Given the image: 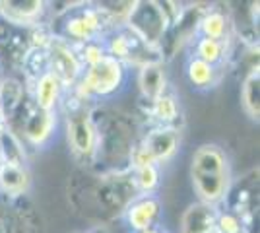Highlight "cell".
<instances>
[{
    "label": "cell",
    "instance_id": "6da1fadb",
    "mask_svg": "<svg viewBox=\"0 0 260 233\" xmlns=\"http://www.w3.org/2000/svg\"><path fill=\"white\" fill-rule=\"evenodd\" d=\"M89 113L98 138L93 171L105 173L130 167V154L142 134L136 119L111 103H95Z\"/></svg>",
    "mask_w": 260,
    "mask_h": 233
},
{
    "label": "cell",
    "instance_id": "7a4b0ae2",
    "mask_svg": "<svg viewBox=\"0 0 260 233\" xmlns=\"http://www.w3.org/2000/svg\"><path fill=\"white\" fill-rule=\"evenodd\" d=\"M188 177L198 202L221 206L235 179L225 148L216 142L198 146L190 157Z\"/></svg>",
    "mask_w": 260,
    "mask_h": 233
},
{
    "label": "cell",
    "instance_id": "3957f363",
    "mask_svg": "<svg viewBox=\"0 0 260 233\" xmlns=\"http://www.w3.org/2000/svg\"><path fill=\"white\" fill-rule=\"evenodd\" d=\"M91 105L80 99L72 89H68L58 107V117L64 122L66 142L72 159L80 169H93L95 167V126L91 121Z\"/></svg>",
    "mask_w": 260,
    "mask_h": 233
},
{
    "label": "cell",
    "instance_id": "277c9868",
    "mask_svg": "<svg viewBox=\"0 0 260 233\" xmlns=\"http://www.w3.org/2000/svg\"><path fill=\"white\" fill-rule=\"evenodd\" d=\"M56 27L51 34L64 39L72 47H82L93 41H103L105 35L117 29L115 22L107 12L99 6V2H78L70 4L62 14L56 16Z\"/></svg>",
    "mask_w": 260,
    "mask_h": 233
},
{
    "label": "cell",
    "instance_id": "5b68a950",
    "mask_svg": "<svg viewBox=\"0 0 260 233\" xmlns=\"http://www.w3.org/2000/svg\"><path fill=\"white\" fill-rule=\"evenodd\" d=\"M128 80L130 68L107 55L98 64L84 68L82 78L78 80L72 91L89 105L109 103V101L117 99L122 91H126Z\"/></svg>",
    "mask_w": 260,
    "mask_h": 233
},
{
    "label": "cell",
    "instance_id": "8992f818",
    "mask_svg": "<svg viewBox=\"0 0 260 233\" xmlns=\"http://www.w3.org/2000/svg\"><path fill=\"white\" fill-rule=\"evenodd\" d=\"M60 124L58 111H43L33 103L31 95H27L22 103L20 111L8 124H4L10 132H14L25 148L45 150L53 144L56 130Z\"/></svg>",
    "mask_w": 260,
    "mask_h": 233
},
{
    "label": "cell",
    "instance_id": "52a82bcc",
    "mask_svg": "<svg viewBox=\"0 0 260 233\" xmlns=\"http://www.w3.org/2000/svg\"><path fill=\"white\" fill-rule=\"evenodd\" d=\"M183 146V128L148 126L144 128L130 154V167L159 165L173 161Z\"/></svg>",
    "mask_w": 260,
    "mask_h": 233
},
{
    "label": "cell",
    "instance_id": "ba28073f",
    "mask_svg": "<svg viewBox=\"0 0 260 233\" xmlns=\"http://www.w3.org/2000/svg\"><path fill=\"white\" fill-rule=\"evenodd\" d=\"M171 25L169 16L165 14L161 2L157 0H140L132 4V10L126 16V22L122 27L142 39L146 45L157 49L161 39L165 37L167 29Z\"/></svg>",
    "mask_w": 260,
    "mask_h": 233
},
{
    "label": "cell",
    "instance_id": "9c48e42d",
    "mask_svg": "<svg viewBox=\"0 0 260 233\" xmlns=\"http://www.w3.org/2000/svg\"><path fill=\"white\" fill-rule=\"evenodd\" d=\"M258 167L250 169L249 173H245L243 177L233 179V185L229 189L228 196L223 200V204L219 208L233 212L245 225V229L249 233H254V223H258Z\"/></svg>",
    "mask_w": 260,
    "mask_h": 233
},
{
    "label": "cell",
    "instance_id": "30bf717a",
    "mask_svg": "<svg viewBox=\"0 0 260 233\" xmlns=\"http://www.w3.org/2000/svg\"><path fill=\"white\" fill-rule=\"evenodd\" d=\"M103 45L109 56L117 58L130 70L132 68L140 70L142 66L152 64V62H163L157 49L146 45L126 27H117L111 34H107L103 39Z\"/></svg>",
    "mask_w": 260,
    "mask_h": 233
},
{
    "label": "cell",
    "instance_id": "8fae6325",
    "mask_svg": "<svg viewBox=\"0 0 260 233\" xmlns=\"http://www.w3.org/2000/svg\"><path fill=\"white\" fill-rule=\"evenodd\" d=\"M0 233H45L41 214L27 196H6L0 192Z\"/></svg>",
    "mask_w": 260,
    "mask_h": 233
},
{
    "label": "cell",
    "instance_id": "7c38bea8",
    "mask_svg": "<svg viewBox=\"0 0 260 233\" xmlns=\"http://www.w3.org/2000/svg\"><path fill=\"white\" fill-rule=\"evenodd\" d=\"M202 12H204V8L200 4L184 6L181 16L169 25L167 34H165V37H163L159 47H157L163 62L171 60L184 45H190L198 37V23H200V18H202Z\"/></svg>",
    "mask_w": 260,
    "mask_h": 233
},
{
    "label": "cell",
    "instance_id": "4fadbf2b",
    "mask_svg": "<svg viewBox=\"0 0 260 233\" xmlns=\"http://www.w3.org/2000/svg\"><path fill=\"white\" fill-rule=\"evenodd\" d=\"M45 49H47V60H49V72H53L64 84L66 89H72L84 72L76 49L53 34L49 37Z\"/></svg>",
    "mask_w": 260,
    "mask_h": 233
},
{
    "label": "cell",
    "instance_id": "5bb4252c",
    "mask_svg": "<svg viewBox=\"0 0 260 233\" xmlns=\"http://www.w3.org/2000/svg\"><path fill=\"white\" fill-rule=\"evenodd\" d=\"M120 218L126 223L130 233L159 227L163 218V202L157 194H138L126 206Z\"/></svg>",
    "mask_w": 260,
    "mask_h": 233
},
{
    "label": "cell",
    "instance_id": "9a60e30c",
    "mask_svg": "<svg viewBox=\"0 0 260 233\" xmlns=\"http://www.w3.org/2000/svg\"><path fill=\"white\" fill-rule=\"evenodd\" d=\"M49 14V2L43 0H2L0 2V20L22 29L43 27Z\"/></svg>",
    "mask_w": 260,
    "mask_h": 233
},
{
    "label": "cell",
    "instance_id": "2e32d148",
    "mask_svg": "<svg viewBox=\"0 0 260 233\" xmlns=\"http://www.w3.org/2000/svg\"><path fill=\"white\" fill-rule=\"evenodd\" d=\"M146 115L150 117V126H177L183 128V111L181 99L175 91H167L161 97L146 101Z\"/></svg>",
    "mask_w": 260,
    "mask_h": 233
},
{
    "label": "cell",
    "instance_id": "e0dca14e",
    "mask_svg": "<svg viewBox=\"0 0 260 233\" xmlns=\"http://www.w3.org/2000/svg\"><path fill=\"white\" fill-rule=\"evenodd\" d=\"M29 95H31L33 103L43 109V111H58L60 103H62V97L68 89L64 88V84L54 76L53 72H45L43 76H39L33 86L29 89Z\"/></svg>",
    "mask_w": 260,
    "mask_h": 233
},
{
    "label": "cell",
    "instance_id": "ac0fdd59",
    "mask_svg": "<svg viewBox=\"0 0 260 233\" xmlns=\"http://www.w3.org/2000/svg\"><path fill=\"white\" fill-rule=\"evenodd\" d=\"M217 214L219 206L196 200L186 206L181 216V233H217Z\"/></svg>",
    "mask_w": 260,
    "mask_h": 233
},
{
    "label": "cell",
    "instance_id": "d6986e66",
    "mask_svg": "<svg viewBox=\"0 0 260 233\" xmlns=\"http://www.w3.org/2000/svg\"><path fill=\"white\" fill-rule=\"evenodd\" d=\"M184 76L194 91L206 93V91H212L219 86L221 76H223V68L212 66L204 60H198V58L188 55L186 62H184Z\"/></svg>",
    "mask_w": 260,
    "mask_h": 233
},
{
    "label": "cell",
    "instance_id": "ffe728a7",
    "mask_svg": "<svg viewBox=\"0 0 260 233\" xmlns=\"http://www.w3.org/2000/svg\"><path fill=\"white\" fill-rule=\"evenodd\" d=\"M136 82H138V89H140L144 101L157 99L171 89L169 88L167 70H165V62H152V64L142 66L138 70Z\"/></svg>",
    "mask_w": 260,
    "mask_h": 233
},
{
    "label": "cell",
    "instance_id": "44dd1931",
    "mask_svg": "<svg viewBox=\"0 0 260 233\" xmlns=\"http://www.w3.org/2000/svg\"><path fill=\"white\" fill-rule=\"evenodd\" d=\"M233 22L229 14L221 8H204L202 18L198 23V35L217 41H231Z\"/></svg>",
    "mask_w": 260,
    "mask_h": 233
},
{
    "label": "cell",
    "instance_id": "7402d4cb",
    "mask_svg": "<svg viewBox=\"0 0 260 233\" xmlns=\"http://www.w3.org/2000/svg\"><path fill=\"white\" fill-rule=\"evenodd\" d=\"M31 189V173L27 165H0V192L6 196H27Z\"/></svg>",
    "mask_w": 260,
    "mask_h": 233
},
{
    "label": "cell",
    "instance_id": "603a6c76",
    "mask_svg": "<svg viewBox=\"0 0 260 233\" xmlns=\"http://www.w3.org/2000/svg\"><path fill=\"white\" fill-rule=\"evenodd\" d=\"M27 95H29V91L25 88V84H22L18 78L8 76L0 80V103H2L4 124H8L16 117V113L20 111Z\"/></svg>",
    "mask_w": 260,
    "mask_h": 233
},
{
    "label": "cell",
    "instance_id": "cb8c5ba5",
    "mask_svg": "<svg viewBox=\"0 0 260 233\" xmlns=\"http://www.w3.org/2000/svg\"><path fill=\"white\" fill-rule=\"evenodd\" d=\"M229 55V41H217L208 37H196L190 43V56L198 60H204L208 64L217 68H223Z\"/></svg>",
    "mask_w": 260,
    "mask_h": 233
},
{
    "label": "cell",
    "instance_id": "d4e9b609",
    "mask_svg": "<svg viewBox=\"0 0 260 233\" xmlns=\"http://www.w3.org/2000/svg\"><path fill=\"white\" fill-rule=\"evenodd\" d=\"M241 105L250 121H260V70L252 66L241 84Z\"/></svg>",
    "mask_w": 260,
    "mask_h": 233
},
{
    "label": "cell",
    "instance_id": "484cf974",
    "mask_svg": "<svg viewBox=\"0 0 260 233\" xmlns=\"http://www.w3.org/2000/svg\"><path fill=\"white\" fill-rule=\"evenodd\" d=\"M0 161L6 165H27V148L4 124H0Z\"/></svg>",
    "mask_w": 260,
    "mask_h": 233
},
{
    "label": "cell",
    "instance_id": "4316f807",
    "mask_svg": "<svg viewBox=\"0 0 260 233\" xmlns=\"http://www.w3.org/2000/svg\"><path fill=\"white\" fill-rule=\"evenodd\" d=\"M132 175H134V183L140 194H157V190L161 187V167H132Z\"/></svg>",
    "mask_w": 260,
    "mask_h": 233
},
{
    "label": "cell",
    "instance_id": "83f0119b",
    "mask_svg": "<svg viewBox=\"0 0 260 233\" xmlns=\"http://www.w3.org/2000/svg\"><path fill=\"white\" fill-rule=\"evenodd\" d=\"M76 49L78 56H80V62L82 66H93L98 64L99 60H103L107 56V51H105V45L103 41H93V43H86L82 47H74Z\"/></svg>",
    "mask_w": 260,
    "mask_h": 233
},
{
    "label": "cell",
    "instance_id": "f1b7e54d",
    "mask_svg": "<svg viewBox=\"0 0 260 233\" xmlns=\"http://www.w3.org/2000/svg\"><path fill=\"white\" fill-rule=\"evenodd\" d=\"M217 233H249L245 229V225L241 222V218H237L233 212L219 208L217 214Z\"/></svg>",
    "mask_w": 260,
    "mask_h": 233
},
{
    "label": "cell",
    "instance_id": "f546056e",
    "mask_svg": "<svg viewBox=\"0 0 260 233\" xmlns=\"http://www.w3.org/2000/svg\"><path fill=\"white\" fill-rule=\"evenodd\" d=\"M138 233H169L163 225H159V227H153V229H146V231H138Z\"/></svg>",
    "mask_w": 260,
    "mask_h": 233
},
{
    "label": "cell",
    "instance_id": "4dcf8cb0",
    "mask_svg": "<svg viewBox=\"0 0 260 233\" xmlns=\"http://www.w3.org/2000/svg\"><path fill=\"white\" fill-rule=\"evenodd\" d=\"M0 124H4V119H2V103H0Z\"/></svg>",
    "mask_w": 260,
    "mask_h": 233
},
{
    "label": "cell",
    "instance_id": "1f68e13d",
    "mask_svg": "<svg viewBox=\"0 0 260 233\" xmlns=\"http://www.w3.org/2000/svg\"><path fill=\"white\" fill-rule=\"evenodd\" d=\"M0 165H2V161H0Z\"/></svg>",
    "mask_w": 260,
    "mask_h": 233
}]
</instances>
